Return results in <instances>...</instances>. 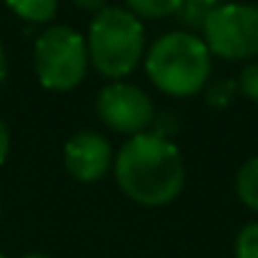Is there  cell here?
<instances>
[{
  "instance_id": "7c38bea8",
  "label": "cell",
  "mask_w": 258,
  "mask_h": 258,
  "mask_svg": "<svg viewBox=\"0 0 258 258\" xmlns=\"http://www.w3.org/2000/svg\"><path fill=\"white\" fill-rule=\"evenodd\" d=\"M236 95V81H228V78H221L211 86H206V98H208V105L213 108H226L231 105Z\"/></svg>"
},
{
  "instance_id": "ba28073f",
  "label": "cell",
  "mask_w": 258,
  "mask_h": 258,
  "mask_svg": "<svg viewBox=\"0 0 258 258\" xmlns=\"http://www.w3.org/2000/svg\"><path fill=\"white\" fill-rule=\"evenodd\" d=\"M8 8L28 23H50L58 13V0H5Z\"/></svg>"
},
{
  "instance_id": "9c48e42d",
  "label": "cell",
  "mask_w": 258,
  "mask_h": 258,
  "mask_svg": "<svg viewBox=\"0 0 258 258\" xmlns=\"http://www.w3.org/2000/svg\"><path fill=\"white\" fill-rule=\"evenodd\" d=\"M236 193L243 206L251 211H258V156L248 158L236 175Z\"/></svg>"
},
{
  "instance_id": "e0dca14e",
  "label": "cell",
  "mask_w": 258,
  "mask_h": 258,
  "mask_svg": "<svg viewBox=\"0 0 258 258\" xmlns=\"http://www.w3.org/2000/svg\"><path fill=\"white\" fill-rule=\"evenodd\" d=\"M193 3H198V5H203L206 10H213V8H218V5H223L226 0H193Z\"/></svg>"
},
{
  "instance_id": "8992f818",
  "label": "cell",
  "mask_w": 258,
  "mask_h": 258,
  "mask_svg": "<svg viewBox=\"0 0 258 258\" xmlns=\"http://www.w3.org/2000/svg\"><path fill=\"white\" fill-rule=\"evenodd\" d=\"M95 113L110 131L125 136L146 133V128L156 118L153 100L148 98L146 90H141L133 83H118V81H113L98 93Z\"/></svg>"
},
{
  "instance_id": "52a82bcc",
  "label": "cell",
  "mask_w": 258,
  "mask_h": 258,
  "mask_svg": "<svg viewBox=\"0 0 258 258\" xmlns=\"http://www.w3.org/2000/svg\"><path fill=\"white\" fill-rule=\"evenodd\" d=\"M66 171L81 183L100 180L113 166V148L110 143L95 133V131H81L76 133L63 151Z\"/></svg>"
},
{
  "instance_id": "d6986e66",
  "label": "cell",
  "mask_w": 258,
  "mask_h": 258,
  "mask_svg": "<svg viewBox=\"0 0 258 258\" xmlns=\"http://www.w3.org/2000/svg\"><path fill=\"white\" fill-rule=\"evenodd\" d=\"M0 258H5V256H3V253H0Z\"/></svg>"
},
{
  "instance_id": "8fae6325",
  "label": "cell",
  "mask_w": 258,
  "mask_h": 258,
  "mask_svg": "<svg viewBox=\"0 0 258 258\" xmlns=\"http://www.w3.org/2000/svg\"><path fill=\"white\" fill-rule=\"evenodd\" d=\"M236 258H258V221L246 223L236 236Z\"/></svg>"
},
{
  "instance_id": "5b68a950",
  "label": "cell",
  "mask_w": 258,
  "mask_h": 258,
  "mask_svg": "<svg viewBox=\"0 0 258 258\" xmlns=\"http://www.w3.org/2000/svg\"><path fill=\"white\" fill-rule=\"evenodd\" d=\"M201 33L211 55L223 60H251L258 55V5L223 3L211 10Z\"/></svg>"
},
{
  "instance_id": "ac0fdd59",
  "label": "cell",
  "mask_w": 258,
  "mask_h": 258,
  "mask_svg": "<svg viewBox=\"0 0 258 258\" xmlns=\"http://www.w3.org/2000/svg\"><path fill=\"white\" fill-rule=\"evenodd\" d=\"M23 258H50V256H45V253H25Z\"/></svg>"
},
{
  "instance_id": "9a60e30c",
  "label": "cell",
  "mask_w": 258,
  "mask_h": 258,
  "mask_svg": "<svg viewBox=\"0 0 258 258\" xmlns=\"http://www.w3.org/2000/svg\"><path fill=\"white\" fill-rule=\"evenodd\" d=\"M81 10H90V13H100L105 8V0H73Z\"/></svg>"
},
{
  "instance_id": "2e32d148",
  "label": "cell",
  "mask_w": 258,
  "mask_h": 258,
  "mask_svg": "<svg viewBox=\"0 0 258 258\" xmlns=\"http://www.w3.org/2000/svg\"><path fill=\"white\" fill-rule=\"evenodd\" d=\"M5 76H8V60H5V50H3V45H0V86H3Z\"/></svg>"
},
{
  "instance_id": "3957f363",
  "label": "cell",
  "mask_w": 258,
  "mask_h": 258,
  "mask_svg": "<svg viewBox=\"0 0 258 258\" xmlns=\"http://www.w3.org/2000/svg\"><path fill=\"white\" fill-rule=\"evenodd\" d=\"M88 63L105 78H123L136 71L146 48L141 20L125 8H103L88 28Z\"/></svg>"
},
{
  "instance_id": "5bb4252c",
  "label": "cell",
  "mask_w": 258,
  "mask_h": 258,
  "mask_svg": "<svg viewBox=\"0 0 258 258\" xmlns=\"http://www.w3.org/2000/svg\"><path fill=\"white\" fill-rule=\"evenodd\" d=\"M8 151H10V131H8L5 120L0 118V166L5 163V158H8Z\"/></svg>"
},
{
  "instance_id": "277c9868",
  "label": "cell",
  "mask_w": 258,
  "mask_h": 258,
  "mask_svg": "<svg viewBox=\"0 0 258 258\" xmlns=\"http://www.w3.org/2000/svg\"><path fill=\"white\" fill-rule=\"evenodd\" d=\"M35 76L48 90H73L88 71L86 38L68 25H50L35 40L33 50Z\"/></svg>"
},
{
  "instance_id": "6da1fadb",
  "label": "cell",
  "mask_w": 258,
  "mask_h": 258,
  "mask_svg": "<svg viewBox=\"0 0 258 258\" xmlns=\"http://www.w3.org/2000/svg\"><path fill=\"white\" fill-rule=\"evenodd\" d=\"M115 180L138 206H166L183 190L185 168L175 143L158 133L131 136L115 156Z\"/></svg>"
},
{
  "instance_id": "7a4b0ae2",
  "label": "cell",
  "mask_w": 258,
  "mask_h": 258,
  "mask_svg": "<svg viewBox=\"0 0 258 258\" xmlns=\"http://www.w3.org/2000/svg\"><path fill=\"white\" fill-rule=\"evenodd\" d=\"M146 73L158 90L188 98L208 86L211 53L196 33H166L151 45L146 55Z\"/></svg>"
},
{
  "instance_id": "4fadbf2b",
  "label": "cell",
  "mask_w": 258,
  "mask_h": 258,
  "mask_svg": "<svg viewBox=\"0 0 258 258\" xmlns=\"http://www.w3.org/2000/svg\"><path fill=\"white\" fill-rule=\"evenodd\" d=\"M236 86H238V90H241L246 98H251V100L258 103V60L243 66V71H241Z\"/></svg>"
},
{
  "instance_id": "30bf717a",
  "label": "cell",
  "mask_w": 258,
  "mask_h": 258,
  "mask_svg": "<svg viewBox=\"0 0 258 258\" xmlns=\"http://www.w3.org/2000/svg\"><path fill=\"white\" fill-rule=\"evenodd\" d=\"M128 10L141 20V18H148V20H161V18H171L180 10L183 0H125Z\"/></svg>"
}]
</instances>
